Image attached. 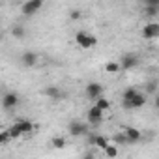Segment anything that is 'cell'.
Masks as SVG:
<instances>
[{
    "label": "cell",
    "instance_id": "19",
    "mask_svg": "<svg viewBox=\"0 0 159 159\" xmlns=\"http://www.w3.org/2000/svg\"><path fill=\"white\" fill-rule=\"evenodd\" d=\"M11 36H13V38H17V39H23V38L26 36V32H25V26H21V25H15V26L11 28Z\"/></svg>",
    "mask_w": 159,
    "mask_h": 159
},
{
    "label": "cell",
    "instance_id": "17",
    "mask_svg": "<svg viewBox=\"0 0 159 159\" xmlns=\"http://www.w3.org/2000/svg\"><path fill=\"white\" fill-rule=\"evenodd\" d=\"M66 144H67V142H66V139H64L62 135H56V137L51 139V146H52L54 150H64Z\"/></svg>",
    "mask_w": 159,
    "mask_h": 159
},
{
    "label": "cell",
    "instance_id": "7",
    "mask_svg": "<svg viewBox=\"0 0 159 159\" xmlns=\"http://www.w3.org/2000/svg\"><path fill=\"white\" fill-rule=\"evenodd\" d=\"M86 118H88V124L99 125V124L103 122V118H105V112H103L101 109H98L96 105H92V107L88 109V112H86Z\"/></svg>",
    "mask_w": 159,
    "mask_h": 159
},
{
    "label": "cell",
    "instance_id": "21",
    "mask_svg": "<svg viewBox=\"0 0 159 159\" xmlns=\"http://www.w3.org/2000/svg\"><path fill=\"white\" fill-rule=\"evenodd\" d=\"M96 107H98V109H101V111L105 112V111H109V109H111V101H109L107 98H99V99L96 101Z\"/></svg>",
    "mask_w": 159,
    "mask_h": 159
},
{
    "label": "cell",
    "instance_id": "5",
    "mask_svg": "<svg viewBox=\"0 0 159 159\" xmlns=\"http://www.w3.org/2000/svg\"><path fill=\"white\" fill-rule=\"evenodd\" d=\"M146 105V94H142V92H139L131 101H122V107L125 109V111H133V109H142Z\"/></svg>",
    "mask_w": 159,
    "mask_h": 159
},
{
    "label": "cell",
    "instance_id": "1",
    "mask_svg": "<svg viewBox=\"0 0 159 159\" xmlns=\"http://www.w3.org/2000/svg\"><path fill=\"white\" fill-rule=\"evenodd\" d=\"M75 43L81 49H94L98 45V38L86 30H77L75 32Z\"/></svg>",
    "mask_w": 159,
    "mask_h": 159
},
{
    "label": "cell",
    "instance_id": "22",
    "mask_svg": "<svg viewBox=\"0 0 159 159\" xmlns=\"http://www.w3.org/2000/svg\"><path fill=\"white\" fill-rule=\"evenodd\" d=\"M112 142L118 146V144H129V140H127V137H125V133L122 131V133H116L114 137H112Z\"/></svg>",
    "mask_w": 159,
    "mask_h": 159
},
{
    "label": "cell",
    "instance_id": "15",
    "mask_svg": "<svg viewBox=\"0 0 159 159\" xmlns=\"http://www.w3.org/2000/svg\"><path fill=\"white\" fill-rule=\"evenodd\" d=\"M43 96H47L51 99H60L62 98V90L58 86H47V88H43Z\"/></svg>",
    "mask_w": 159,
    "mask_h": 159
},
{
    "label": "cell",
    "instance_id": "12",
    "mask_svg": "<svg viewBox=\"0 0 159 159\" xmlns=\"http://www.w3.org/2000/svg\"><path fill=\"white\" fill-rule=\"evenodd\" d=\"M15 124L19 125V129H21V133H23V135H32V133H34V129H36L34 122H32V120H26V118L17 120Z\"/></svg>",
    "mask_w": 159,
    "mask_h": 159
},
{
    "label": "cell",
    "instance_id": "16",
    "mask_svg": "<svg viewBox=\"0 0 159 159\" xmlns=\"http://www.w3.org/2000/svg\"><path fill=\"white\" fill-rule=\"evenodd\" d=\"M120 69H122L120 62H114V60H111V62H107V64H105V73H109V75L120 73Z\"/></svg>",
    "mask_w": 159,
    "mask_h": 159
},
{
    "label": "cell",
    "instance_id": "2",
    "mask_svg": "<svg viewBox=\"0 0 159 159\" xmlns=\"http://www.w3.org/2000/svg\"><path fill=\"white\" fill-rule=\"evenodd\" d=\"M67 131H69V135L71 137H84V135H88V124H84V122H81V120H71L69 124H67Z\"/></svg>",
    "mask_w": 159,
    "mask_h": 159
},
{
    "label": "cell",
    "instance_id": "28",
    "mask_svg": "<svg viewBox=\"0 0 159 159\" xmlns=\"http://www.w3.org/2000/svg\"><path fill=\"white\" fill-rule=\"evenodd\" d=\"M153 107L159 111V94H155V99H153Z\"/></svg>",
    "mask_w": 159,
    "mask_h": 159
},
{
    "label": "cell",
    "instance_id": "20",
    "mask_svg": "<svg viewBox=\"0 0 159 159\" xmlns=\"http://www.w3.org/2000/svg\"><path fill=\"white\" fill-rule=\"evenodd\" d=\"M118 153H120V150H118L116 144H111V146H107V150H105V155H107L109 159H116Z\"/></svg>",
    "mask_w": 159,
    "mask_h": 159
},
{
    "label": "cell",
    "instance_id": "8",
    "mask_svg": "<svg viewBox=\"0 0 159 159\" xmlns=\"http://www.w3.org/2000/svg\"><path fill=\"white\" fill-rule=\"evenodd\" d=\"M120 66H122V69H124V71L135 69V67L139 66V56H137V54H133V52L124 54V56L120 58Z\"/></svg>",
    "mask_w": 159,
    "mask_h": 159
},
{
    "label": "cell",
    "instance_id": "14",
    "mask_svg": "<svg viewBox=\"0 0 159 159\" xmlns=\"http://www.w3.org/2000/svg\"><path fill=\"white\" fill-rule=\"evenodd\" d=\"M124 133H125V137H127L129 144H133V142H139V140L142 139V133H140L137 127H125V129H124Z\"/></svg>",
    "mask_w": 159,
    "mask_h": 159
},
{
    "label": "cell",
    "instance_id": "6",
    "mask_svg": "<svg viewBox=\"0 0 159 159\" xmlns=\"http://www.w3.org/2000/svg\"><path fill=\"white\" fill-rule=\"evenodd\" d=\"M19 103H21V98H19V94H15V92H6L4 98H2V109H4V111H11V109H15Z\"/></svg>",
    "mask_w": 159,
    "mask_h": 159
},
{
    "label": "cell",
    "instance_id": "4",
    "mask_svg": "<svg viewBox=\"0 0 159 159\" xmlns=\"http://www.w3.org/2000/svg\"><path fill=\"white\" fill-rule=\"evenodd\" d=\"M41 8H43V2H41V0H28V2H25V4L21 6V13H23L25 17H32V15H36Z\"/></svg>",
    "mask_w": 159,
    "mask_h": 159
},
{
    "label": "cell",
    "instance_id": "13",
    "mask_svg": "<svg viewBox=\"0 0 159 159\" xmlns=\"http://www.w3.org/2000/svg\"><path fill=\"white\" fill-rule=\"evenodd\" d=\"M92 144L96 146V148H99V150H107V146H111V139L109 137H105V135H94L92 137Z\"/></svg>",
    "mask_w": 159,
    "mask_h": 159
},
{
    "label": "cell",
    "instance_id": "23",
    "mask_svg": "<svg viewBox=\"0 0 159 159\" xmlns=\"http://www.w3.org/2000/svg\"><path fill=\"white\" fill-rule=\"evenodd\" d=\"M8 131H10V137H11V139H19V137H23V133H21V129H19L17 124H13Z\"/></svg>",
    "mask_w": 159,
    "mask_h": 159
},
{
    "label": "cell",
    "instance_id": "25",
    "mask_svg": "<svg viewBox=\"0 0 159 159\" xmlns=\"http://www.w3.org/2000/svg\"><path fill=\"white\" fill-rule=\"evenodd\" d=\"M10 139H11V137H10V131H8V129L0 133V142H2V144H6V142H8Z\"/></svg>",
    "mask_w": 159,
    "mask_h": 159
},
{
    "label": "cell",
    "instance_id": "27",
    "mask_svg": "<svg viewBox=\"0 0 159 159\" xmlns=\"http://www.w3.org/2000/svg\"><path fill=\"white\" fill-rule=\"evenodd\" d=\"M69 17H71L73 21H77V19H81V11H79V10H73V11L69 13Z\"/></svg>",
    "mask_w": 159,
    "mask_h": 159
},
{
    "label": "cell",
    "instance_id": "9",
    "mask_svg": "<svg viewBox=\"0 0 159 159\" xmlns=\"http://www.w3.org/2000/svg\"><path fill=\"white\" fill-rule=\"evenodd\" d=\"M142 38L144 39H155V38H159V23H153V21L146 23L144 28H142Z\"/></svg>",
    "mask_w": 159,
    "mask_h": 159
},
{
    "label": "cell",
    "instance_id": "18",
    "mask_svg": "<svg viewBox=\"0 0 159 159\" xmlns=\"http://www.w3.org/2000/svg\"><path fill=\"white\" fill-rule=\"evenodd\" d=\"M137 94H139V90H137V88H133V86H129V88H125V90H124L122 101H131V99H133Z\"/></svg>",
    "mask_w": 159,
    "mask_h": 159
},
{
    "label": "cell",
    "instance_id": "11",
    "mask_svg": "<svg viewBox=\"0 0 159 159\" xmlns=\"http://www.w3.org/2000/svg\"><path fill=\"white\" fill-rule=\"evenodd\" d=\"M157 13H159V0H146L144 2V15L155 17Z\"/></svg>",
    "mask_w": 159,
    "mask_h": 159
},
{
    "label": "cell",
    "instance_id": "26",
    "mask_svg": "<svg viewBox=\"0 0 159 159\" xmlns=\"http://www.w3.org/2000/svg\"><path fill=\"white\" fill-rule=\"evenodd\" d=\"M81 159H96V153L92 152V150H86L84 153H83V157Z\"/></svg>",
    "mask_w": 159,
    "mask_h": 159
},
{
    "label": "cell",
    "instance_id": "10",
    "mask_svg": "<svg viewBox=\"0 0 159 159\" xmlns=\"http://www.w3.org/2000/svg\"><path fill=\"white\" fill-rule=\"evenodd\" d=\"M21 64L25 66V67H34L36 64H38V60H39V56L34 52V51H25L23 54H21Z\"/></svg>",
    "mask_w": 159,
    "mask_h": 159
},
{
    "label": "cell",
    "instance_id": "3",
    "mask_svg": "<svg viewBox=\"0 0 159 159\" xmlns=\"http://www.w3.org/2000/svg\"><path fill=\"white\" fill-rule=\"evenodd\" d=\"M86 98L88 99H92V101H98L99 98H103V92H105V88H103V84L101 83H88L86 84Z\"/></svg>",
    "mask_w": 159,
    "mask_h": 159
},
{
    "label": "cell",
    "instance_id": "24",
    "mask_svg": "<svg viewBox=\"0 0 159 159\" xmlns=\"http://www.w3.org/2000/svg\"><path fill=\"white\" fill-rule=\"evenodd\" d=\"M146 92H148V94H155V92H157V83H155V81H150V83L146 84Z\"/></svg>",
    "mask_w": 159,
    "mask_h": 159
}]
</instances>
